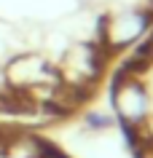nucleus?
Wrapping results in <instances>:
<instances>
[{"instance_id": "obj_1", "label": "nucleus", "mask_w": 153, "mask_h": 158, "mask_svg": "<svg viewBox=\"0 0 153 158\" xmlns=\"http://www.w3.org/2000/svg\"><path fill=\"white\" fill-rule=\"evenodd\" d=\"M105 64V48L97 43H78L62 56V64L57 70L59 83L75 91H83L102 75Z\"/></svg>"}, {"instance_id": "obj_8", "label": "nucleus", "mask_w": 153, "mask_h": 158, "mask_svg": "<svg viewBox=\"0 0 153 158\" xmlns=\"http://www.w3.org/2000/svg\"><path fill=\"white\" fill-rule=\"evenodd\" d=\"M11 86H8V75H6V67L0 64V99H6V97H11Z\"/></svg>"}, {"instance_id": "obj_2", "label": "nucleus", "mask_w": 153, "mask_h": 158, "mask_svg": "<svg viewBox=\"0 0 153 158\" xmlns=\"http://www.w3.org/2000/svg\"><path fill=\"white\" fill-rule=\"evenodd\" d=\"M110 102H113V113L121 121L124 129H132V131H140V126L148 121V113H151V99H148V91L140 78H134L132 73H124L116 78L110 91Z\"/></svg>"}, {"instance_id": "obj_4", "label": "nucleus", "mask_w": 153, "mask_h": 158, "mask_svg": "<svg viewBox=\"0 0 153 158\" xmlns=\"http://www.w3.org/2000/svg\"><path fill=\"white\" fill-rule=\"evenodd\" d=\"M151 27V11L145 8H129L121 14H113L102 22L100 30V46L105 51H121L134 46Z\"/></svg>"}, {"instance_id": "obj_7", "label": "nucleus", "mask_w": 153, "mask_h": 158, "mask_svg": "<svg viewBox=\"0 0 153 158\" xmlns=\"http://www.w3.org/2000/svg\"><path fill=\"white\" fill-rule=\"evenodd\" d=\"M134 150H137V158H153V137L134 139Z\"/></svg>"}, {"instance_id": "obj_3", "label": "nucleus", "mask_w": 153, "mask_h": 158, "mask_svg": "<svg viewBox=\"0 0 153 158\" xmlns=\"http://www.w3.org/2000/svg\"><path fill=\"white\" fill-rule=\"evenodd\" d=\"M6 75H8V86L14 94H19V91L38 94L40 89L59 86L57 70L40 54H19V56H14L6 64Z\"/></svg>"}, {"instance_id": "obj_5", "label": "nucleus", "mask_w": 153, "mask_h": 158, "mask_svg": "<svg viewBox=\"0 0 153 158\" xmlns=\"http://www.w3.org/2000/svg\"><path fill=\"white\" fill-rule=\"evenodd\" d=\"M46 150L49 148L32 134H16L11 142H6V153L11 158H43Z\"/></svg>"}, {"instance_id": "obj_6", "label": "nucleus", "mask_w": 153, "mask_h": 158, "mask_svg": "<svg viewBox=\"0 0 153 158\" xmlns=\"http://www.w3.org/2000/svg\"><path fill=\"white\" fill-rule=\"evenodd\" d=\"M83 123L91 129V131H105V129H110L113 126V115L108 113H100V110H89L83 118Z\"/></svg>"}, {"instance_id": "obj_9", "label": "nucleus", "mask_w": 153, "mask_h": 158, "mask_svg": "<svg viewBox=\"0 0 153 158\" xmlns=\"http://www.w3.org/2000/svg\"><path fill=\"white\" fill-rule=\"evenodd\" d=\"M43 158H62V156H59V153H51V150H46V156H43Z\"/></svg>"}]
</instances>
